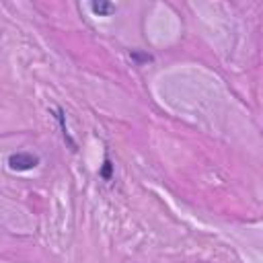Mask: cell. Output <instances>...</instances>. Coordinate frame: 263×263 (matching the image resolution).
Returning a JSON list of instances; mask_svg holds the SVG:
<instances>
[{"mask_svg":"<svg viewBox=\"0 0 263 263\" xmlns=\"http://www.w3.org/2000/svg\"><path fill=\"white\" fill-rule=\"evenodd\" d=\"M39 164V156L33 152H15L9 156V166L13 171H31Z\"/></svg>","mask_w":263,"mask_h":263,"instance_id":"cell-1","label":"cell"},{"mask_svg":"<svg viewBox=\"0 0 263 263\" xmlns=\"http://www.w3.org/2000/svg\"><path fill=\"white\" fill-rule=\"evenodd\" d=\"M91 11L99 17H109L111 13H115V7L111 3H105V0H99V3H91Z\"/></svg>","mask_w":263,"mask_h":263,"instance_id":"cell-2","label":"cell"},{"mask_svg":"<svg viewBox=\"0 0 263 263\" xmlns=\"http://www.w3.org/2000/svg\"><path fill=\"white\" fill-rule=\"evenodd\" d=\"M111 173H113V164H111V160H109V158H105V162H103V166H101V171H99L101 179L109 181V179H111Z\"/></svg>","mask_w":263,"mask_h":263,"instance_id":"cell-3","label":"cell"}]
</instances>
